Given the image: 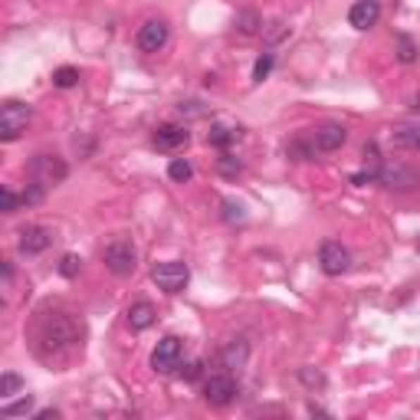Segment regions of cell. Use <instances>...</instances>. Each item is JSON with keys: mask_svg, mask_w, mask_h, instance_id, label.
Segmentation results:
<instances>
[{"mask_svg": "<svg viewBox=\"0 0 420 420\" xmlns=\"http://www.w3.org/2000/svg\"><path fill=\"white\" fill-rule=\"evenodd\" d=\"M220 207H223V220H227V223H243V220H247V214H243V207H240L237 201H223Z\"/></svg>", "mask_w": 420, "mask_h": 420, "instance_id": "cb8c5ba5", "label": "cell"}, {"mask_svg": "<svg viewBox=\"0 0 420 420\" xmlns=\"http://www.w3.org/2000/svg\"><path fill=\"white\" fill-rule=\"evenodd\" d=\"M201 368H204L201 362H191L187 364V371H184V378H187V381H197V378H201Z\"/></svg>", "mask_w": 420, "mask_h": 420, "instance_id": "f546056e", "label": "cell"}, {"mask_svg": "<svg viewBox=\"0 0 420 420\" xmlns=\"http://www.w3.org/2000/svg\"><path fill=\"white\" fill-rule=\"evenodd\" d=\"M30 118H33L30 105H23V102H4V109H0V142H17L20 135L27 132Z\"/></svg>", "mask_w": 420, "mask_h": 420, "instance_id": "277c9868", "label": "cell"}, {"mask_svg": "<svg viewBox=\"0 0 420 420\" xmlns=\"http://www.w3.org/2000/svg\"><path fill=\"white\" fill-rule=\"evenodd\" d=\"M102 259H105V269H109V273H115V276H132L135 266H138V249H135L132 240H115V243L105 247Z\"/></svg>", "mask_w": 420, "mask_h": 420, "instance_id": "7a4b0ae2", "label": "cell"}, {"mask_svg": "<svg viewBox=\"0 0 420 420\" xmlns=\"http://www.w3.org/2000/svg\"><path fill=\"white\" fill-rule=\"evenodd\" d=\"M397 142L420 152V128H397Z\"/></svg>", "mask_w": 420, "mask_h": 420, "instance_id": "83f0119b", "label": "cell"}, {"mask_svg": "<svg viewBox=\"0 0 420 420\" xmlns=\"http://www.w3.org/2000/svg\"><path fill=\"white\" fill-rule=\"evenodd\" d=\"M82 319H76L73 312H53L39 322L37 332V352L47 362H63L66 354H73L76 348H82Z\"/></svg>", "mask_w": 420, "mask_h": 420, "instance_id": "6da1fadb", "label": "cell"}, {"mask_svg": "<svg viewBox=\"0 0 420 420\" xmlns=\"http://www.w3.org/2000/svg\"><path fill=\"white\" fill-rule=\"evenodd\" d=\"M17 247H20V253L37 257V253H43V249L49 247V230L47 227H23V230H20Z\"/></svg>", "mask_w": 420, "mask_h": 420, "instance_id": "5bb4252c", "label": "cell"}, {"mask_svg": "<svg viewBox=\"0 0 420 420\" xmlns=\"http://www.w3.org/2000/svg\"><path fill=\"white\" fill-rule=\"evenodd\" d=\"M345 142H348V128H345V125H338V122L322 125V128L312 135V144L319 148V152H338Z\"/></svg>", "mask_w": 420, "mask_h": 420, "instance_id": "4fadbf2b", "label": "cell"}, {"mask_svg": "<svg viewBox=\"0 0 420 420\" xmlns=\"http://www.w3.org/2000/svg\"><path fill=\"white\" fill-rule=\"evenodd\" d=\"M30 407H33V397H23V401H17V404H4L0 407V417H20V414H27Z\"/></svg>", "mask_w": 420, "mask_h": 420, "instance_id": "603a6c76", "label": "cell"}, {"mask_svg": "<svg viewBox=\"0 0 420 420\" xmlns=\"http://www.w3.org/2000/svg\"><path fill=\"white\" fill-rule=\"evenodd\" d=\"M378 20H381V4L378 0H354L352 10H348V23L354 30H371Z\"/></svg>", "mask_w": 420, "mask_h": 420, "instance_id": "7c38bea8", "label": "cell"}, {"mask_svg": "<svg viewBox=\"0 0 420 420\" xmlns=\"http://www.w3.org/2000/svg\"><path fill=\"white\" fill-rule=\"evenodd\" d=\"M302 381H309V384H322V374H319V371H302Z\"/></svg>", "mask_w": 420, "mask_h": 420, "instance_id": "1f68e13d", "label": "cell"}, {"mask_svg": "<svg viewBox=\"0 0 420 420\" xmlns=\"http://www.w3.org/2000/svg\"><path fill=\"white\" fill-rule=\"evenodd\" d=\"M79 269H82V259L73 257V253H66V257L59 259V273H63V276H76Z\"/></svg>", "mask_w": 420, "mask_h": 420, "instance_id": "4316f807", "label": "cell"}, {"mask_svg": "<svg viewBox=\"0 0 420 420\" xmlns=\"http://www.w3.org/2000/svg\"><path fill=\"white\" fill-rule=\"evenodd\" d=\"M56 417H59L56 407H49V411H39V414H37V420H56Z\"/></svg>", "mask_w": 420, "mask_h": 420, "instance_id": "4dcf8cb0", "label": "cell"}, {"mask_svg": "<svg viewBox=\"0 0 420 420\" xmlns=\"http://www.w3.org/2000/svg\"><path fill=\"white\" fill-rule=\"evenodd\" d=\"M319 266H322L325 276H342V273H348V266H352V257H348V249H345L342 243L325 240L322 247H319Z\"/></svg>", "mask_w": 420, "mask_h": 420, "instance_id": "ba28073f", "label": "cell"}, {"mask_svg": "<svg viewBox=\"0 0 420 420\" xmlns=\"http://www.w3.org/2000/svg\"><path fill=\"white\" fill-rule=\"evenodd\" d=\"M154 322V306L152 302H135L128 309V325H132V332H144V328H152Z\"/></svg>", "mask_w": 420, "mask_h": 420, "instance_id": "9a60e30c", "label": "cell"}, {"mask_svg": "<svg viewBox=\"0 0 420 420\" xmlns=\"http://www.w3.org/2000/svg\"><path fill=\"white\" fill-rule=\"evenodd\" d=\"M247 354H249V348H247V342H230L227 348H223V364L227 368H243V362H247Z\"/></svg>", "mask_w": 420, "mask_h": 420, "instance_id": "2e32d148", "label": "cell"}, {"mask_svg": "<svg viewBox=\"0 0 420 420\" xmlns=\"http://www.w3.org/2000/svg\"><path fill=\"white\" fill-rule=\"evenodd\" d=\"M66 174H69V168H66V161L59 158V154H37L33 161H30V178L33 181H39L43 187H56V184H63L66 181Z\"/></svg>", "mask_w": 420, "mask_h": 420, "instance_id": "3957f363", "label": "cell"}, {"mask_svg": "<svg viewBox=\"0 0 420 420\" xmlns=\"http://www.w3.org/2000/svg\"><path fill=\"white\" fill-rule=\"evenodd\" d=\"M237 27H240V33H247V37H253V33H257L259 30V17L257 13H240V20H237Z\"/></svg>", "mask_w": 420, "mask_h": 420, "instance_id": "d4e9b609", "label": "cell"}, {"mask_svg": "<svg viewBox=\"0 0 420 420\" xmlns=\"http://www.w3.org/2000/svg\"><path fill=\"white\" fill-rule=\"evenodd\" d=\"M168 37H171V30H168V23H164V20H148V23H142V30H138L135 43H138V49H142V53H158V49L168 47Z\"/></svg>", "mask_w": 420, "mask_h": 420, "instance_id": "9c48e42d", "label": "cell"}, {"mask_svg": "<svg viewBox=\"0 0 420 420\" xmlns=\"http://www.w3.org/2000/svg\"><path fill=\"white\" fill-rule=\"evenodd\" d=\"M17 204H20L17 194L10 191V187H0V210H4V214H13V210H17Z\"/></svg>", "mask_w": 420, "mask_h": 420, "instance_id": "f1b7e54d", "label": "cell"}, {"mask_svg": "<svg viewBox=\"0 0 420 420\" xmlns=\"http://www.w3.org/2000/svg\"><path fill=\"white\" fill-rule=\"evenodd\" d=\"M187 142H191V132L184 125L168 122V125H158V132H154V148L158 152H178Z\"/></svg>", "mask_w": 420, "mask_h": 420, "instance_id": "8fae6325", "label": "cell"}, {"mask_svg": "<svg viewBox=\"0 0 420 420\" xmlns=\"http://www.w3.org/2000/svg\"><path fill=\"white\" fill-rule=\"evenodd\" d=\"M181 354H184V342L178 335H164L158 348L152 352V368L161 374H171L181 368Z\"/></svg>", "mask_w": 420, "mask_h": 420, "instance_id": "8992f818", "label": "cell"}, {"mask_svg": "<svg viewBox=\"0 0 420 420\" xmlns=\"http://www.w3.org/2000/svg\"><path fill=\"white\" fill-rule=\"evenodd\" d=\"M237 128H227V125H210V132H207V142L210 144H217V148H227V144L237 142Z\"/></svg>", "mask_w": 420, "mask_h": 420, "instance_id": "e0dca14e", "label": "cell"}, {"mask_svg": "<svg viewBox=\"0 0 420 420\" xmlns=\"http://www.w3.org/2000/svg\"><path fill=\"white\" fill-rule=\"evenodd\" d=\"M76 82H79V69H73V66H59L53 73V86H59V89H73Z\"/></svg>", "mask_w": 420, "mask_h": 420, "instance_id": "d6986e66", "label": "cell"}, {"mask_svg": "<svg viewBox=\"0 0 420 420\" xmlns=\"http://www.w3.org/2000/svg\"><path fill=\"white\" fill-rule=\"evenodd\" d=\"M378 181L384 187H394V191H414L420 184V174L407 164H384L381 171H378Z\"/></svg>", "mask_w": 420, "mask_h": 420, "instance_id": "30bf717a", "label": "cell"}, {"mask_svg": "<svg viewBox=\"0 0 420 420\" xmlns=\"http://www.w3.org/2000/svg\"><path fill=\"white\" fill-rule=\"evenodd\" d=\"M43 194H47V187H43V184L30 181L27 191H23V204H27V207H30V204H39V201H43Z\"/></svg>", "mask_w": 420, "mask_h": 420, "instance_id": "484cf974", "label": "cell"}, {"mask_svg": "<svg viewBox=\"0 0 420 420\" xmlns=\"http://www.w3.org/2000/svg\"><path fill=\"white\" fill-rule=\"evenodd\" d=\"M20 388H23V378L13 374V371H4V378H0V397L7 401V397H13Z\"/></svg>", "mask_w": 420, "mask_h": 420, "instance_id": "ffe728a7", "label": "cell"}, {"mask_svg": "<svg viewBox=\"0 0 420 420\" xmlns=\"http://www.w3.org/2000/svg\"><path fill=\"white\" fill-rule=\"evenodd\" d=\"M273 63H276V56H273V53H263V56L257 59V66H253V82H263V79L273 73Z\"/></svg>", "mask_w": 420, "mask_h": 420, "instance_id": "44dd1931", "label": "cell"}, {"mask_svg": "<svg viewBox=\"0 0 420 420\" xmlns=\"http://www.w3.org/2000/svg\"><path fill=\"white\" fill-rule=\"evenodd\" d=\"M168 178H171V181H178V184L191 181V178H194L191 161H184V158H174V161L168 164Z\"/></svg>", "mask_w": 420, "mask_h": 420, "instance_id": "ac0fdd59", "label": "cell"}, {"mask_svg": "<svg viewBox=\"0 0 420 420\" xmlns=\"http://www.w3.org/2000/svg\"><path fill=\"white\" fill-rule=\"evenodd\" d=\"M152 279L164 292H181V289L187 286V279H191V269H187V263H181V259H168V263H154Z\"/></svg>", "mask_w": 420, "mask_h": 420, "instance_id": "5b68a950", "label": "cell"}, {"mask_svg": "<svg viewBox=\"0 0 420 420\" xmlns=\"http://www.w3.org/2000/svg\"><path fill=\"white\" fill-rule=\"evenodd\" d=\"M397 59H401V63H414V59H417V47H414V39L411 37H397Z\"/></svg>", "mask_w": 420, "mask_h": 420, "instance_id": "7402d4cb", "label": "cell"}, {"mask_svg": "<svg viewBox=\"0 0 420 420\" xmlns=\"http://www.w3.org/2000/svg\"><path fill=\"white\" fill-rule=\"evenodd\" d=\"M204 401L210 407H227V404L237 401V381L230 374H210L204 381Z\"/></svg>", "mask_w": 420, "mask_h": 420, "instance_id": "52a82bcc", "label": "cell"}]
</instances>
